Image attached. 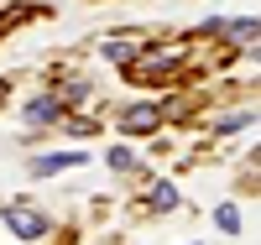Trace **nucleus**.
<instances>
[{
  "mask_svg": "<svg viewBox=\"0 0 261 245\" xmlns=\"http://www.w3.org/2000/svg\"><path fill=\"white\" fill-rule=\"evenodd\" d=\"M105 58H110V63H130L136 47H130V42H105Z\"/></svg>",
  "mask_w": 261,
  "mask_h": 245,
  "instance_id": "5",
  "label": "nucleus"
},
{
  "mask_svg": "<svg viewBox=\"0 0 261 245\" xmlns=\"http://www.w3.org/2000/svg\"><path fill=\"white\" fill-rule=\"evenodd\" d=\"M235 37H241L246 47H251V42H256V21H235Z\"/></svg>",
  "mask_w": 261,
  "mask_h": 245,
  "instance_id": "8",
  "label": "nucleus"
},
{
  "mask_svg": "<svg viewBox=\"0 0 261 245\" xmlns=\"http://www.w3.org/2000/svg\"><path fill=\"white\" fill-rule=\"evenodd\" d=\"M120 125L130 130V136H141V130H151V125H157V110H151V104H130L125 115H120Z\"/></svg>",
  "mask_w": 261,
  "mask_h": 245,
  "instance_id": "2",
  "label": "nucleus"
},
{
  "mask_svg": "<svg viewBox=\"0 0 261 245\" xmlns=\"http://www.w3.org/2000/svg\"><path fill=\"white\" fill-rule=\"evenodd\" d=\"M214 219H220V230H230V235H235V230H241V214H235L230 204H225V209H214Z\"/></svg>",
  "mask_w": 261,
  "mask_h": 245,
  "instance_id": "7",
  "label": "nucleus"
},
{
  "mask_svg": "<svg viewBox=\"0 0 261 245\" xmlns=\"http://www.w3.org/2000/svg\"><path fill=\"white\" fill-rule=\"evenodd\" d=\"M27 120H32V125H53V120H58V99H37V104L27 110Z\"/></svg>",
  "mask_w": 261,
  "mask_h": 245,
  "instance_id": "4",
  "label": "nucleus"
},
{
  "mask_svg": "<svg viewBox=\"0 0 261 245\" xmlns=\"http://www.w3.org/2000/svg\"><path fill=\"white\" fill-rule=\"evenodd\" d=\"M172 204H178V193H172L167 183H157V188H151V209H172Z\"/></svg>",
  "mask_w": 261,
  "mask_h": 245,
  "instance_id": "6",
  "label": "nucleus"
},
{
  "mask_svg": "<svg viewBox=\"0 0 261 245\" xmlns=\"http://www.w3.org/2000/svg\"><path fill=\"white\" fill-rule=\"evenodd\" d=\"M6 225H11L21 240H37V235H47V219H42L37 209H21V204H11V209H6Z\"/></svg>",
  "mask_w": 261,
  "mask_h": 245,
  "instance_id": "1",
  "label": "nucleus"
},
{
  "mask_svg": "<svg viewBox=\"0 0 261 245\" xmlns=\"http://www.w3.org/2000/svg\"><path fill=\"white\" fill-rule=\"evenodd\" d=\"M79 162H84V151H58V157H37L32 172H37V177H47V172H58V167H79Z\"/></svg>",
  "mask_w": 261,
  "mask_h": 245,
  "instance_id": "3",
  "label": "nucleus"
}]
</instances>
